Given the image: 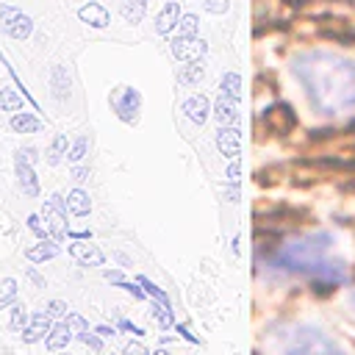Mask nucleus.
<instances>
[{
    "label": "nucleus",
    "instance_id": "nucleus-3",
    "mask_svg": "<svg viewBox=\"0 0 355 355\" xmlns=\"http://www.w3.org/2000/svg\"><path fill=\"white\" fill-rule=\"evenodd\" d=\"M283 355H341V349H338L327 336H322L319 330H313V327H300V330L288 338Z\"/></svg>",
    "mask_w": 355,
    "mask_h": 355
},
{
    "label": "nucleus",
    "instance_id": "nucleus-10",
    "mask_svg": "<svg viewBox=\"0 0 355 355\" xmlns=\"http://www.w3.org/2000/svg\"><path fill=\"white\" fill-rule=\"evenodd\" d=\"M122 94H125V100H122V103H116V108H119V116H122L125 122H130V119L136 116V114H130V108H133V111L139 108V94H136L133 89H125Z\"/></svg>",
    "mask_w": 355,
    "mask_h": 355
},
{
    "label": "nucleus",
    "instance_id": "nucleus-5",
    "mask_svg": "<svg viewBox=\"0 0 355 355\" xmlns=\"http://www.w3.org/2000/svg\"><path fill=\"white\" fill-rule=\"evenodd\" d=\"M50 327H53V324H50V313H47V311H39V313H33V316H31L28 327L22 330V338H25L28 344H36V341L47 338Z\"/></svg>",
    "mask_w": 355,
    "mask_h": 355
},
{
    "label": "nucleus",
    "instance_id": "nucleus-13",
    "mask_svg": "<svg viewBox=\"0 0 355 355\" xmlns=\"http://www.w3.org/2000/svg\"><path fill=\"white\" fill-rule=\"evenodd\" d=\"M17 297V280L14 277H3L0 280V305H11Z\"/></svg>",
    "mask_w": 355,
    "mask_h": 355
},
{
    "label": "nucleus",
    "instance_id": "nucleus-25",
    "mask_svg": "<svg viewBox=\"0 0 355 355\" xmlns=\"http://www.w3.org/2000/svg\"><path fill=\"white\" fill-rule=\"evenodd\" d=\"M97 333H100V336H114V327H105V324H103V327H97Z\"/></svg>",
    "mask_w": 355,
    "mask_h": 355
},
{
    "label": "nucleus",
    "instance_id": "nucleus-22",
    "mask_svg": "<svg viewBox=\"0 0 355 355\" xmlns=\"http://www.w3.org/2000/svg\"><path fill=\"white\" fill-rule=\"evenodd\" d=\"M61 150H64V139H58V141L53 144V155H50V161H58V158H61Z\"/></svg>",
    "mask_w": 355,
    "mask_h": 355
},
{
    "label": "nucleus",
    "instance_id": "nucleus-9",
    "mask_svg": "<svg viewBox=\"0 0 355 355\" xmlns=\"http://www.w3.org/2000/svg\"><path fill=\"white\" fill-rule=\"evenodd\" d=\"M61 250H58V244H50V241H44V244H36V247H31L25 255H28V261H33V263H42V261H50V258H55Z\"/></svg>",
    "mask_w": 355,
    "mask_h": 355
},
{
    "label": "nucleus",
    "instance_id": "nucleus-21",
    "mask_svg": "<svg viewBox=\"0 0 355 355\" xmlns=\"http://www.w3.org/2000/svg\"><path fill=\"white\" fill-rule=\"evenodd\" d=\"M122 355H150V352H147L141 344H133V341H130V344H125V352H122Z\"/></svg>",
    "mask_w": 355,
    "mask_h": 355
},
{
    "label": "nucleus",
    "instance_id": "nucleus-16",
    "mask_svg": "<svg viewBox=\"0 0 355 355\" xmlns=\"http://www.w3.org/2000/svg\"><path fill=\"white\" fill-rule=\"evenodd\" d=\"M153 316L158 319L161 327H172V313H169V305H166V302H158L155 311H153Z\"/></svg>",
    "mask_w": 355,
    "mask_h": 355
},
{
    "label": "nucleus",
    "instance_id": "nucleus-23",
    "mask_svg": "<svg viewBox=\"0 0 355 355\" xmlns=\"http://www.w3.org/2000/svg\"><path fill=\"white\" fill-rule=\"evenodd\" d=\"M83 150H86V141H78L75 144V150H72V158L78 161V158H83Z\"/></svg>",
    "mask_w": 355,
    "mask_h": 355
},
{
    "label": "nucleus",
    "instance_id": "nucleus-7",
    "mask_svg": "<svg viewBox=\"0 0 355 355\" xmlns=\"http://www.w3.org/2000/svg\"><path fill=\"white\" fill-rule=\"evenodd\" d=\"M61 197H53L50 205H44V222H47V230L55 236V239H64L67 236V225H64V214H61Z\"/></svg>",
    "mask_w": 355,
    "mask_h": 355
},
{
    "label": "nucleus",
    "instance_id": "nucleus-2",
    "mask_svg": "<svg viewBox=\"0 0 355 355\" xmlns=\"http://www.w3.org/2000/svg\"><path fill=\"white\" fill-rule=\"evenodd\" d=\"M330 236L327 233H316V236H305L297 241H286L283 247L275 250V255L269 258L272 266L283 269V272H300L313 277V286L319 291H327L338 283L347 280V266L344 261H330L324 252L330 247Z\"/></svg>",
    "mask_w": 355,
    "mask_h": 355
},
{
    "label": "nucleus",
    "instance_id": "nucleus-27",
    "mask_svg": "<svg viewBox=\"0 0 355 355\" xmlns=\"http://www.w3.org/2000/svg\"><path fill=\"white\" fill-rule=\"evenodd\" d=\"M61 355H69V352H61Z\"/></svg>",
    "mask_w": 355,
    "mask_h": 355
},
{
    "label": "nucleus",
    "instance_id": "nucleus-12",
    "mask_svg": "<svg viewBox=\"0 0 355 355\" xmlns=\"http://www.w3.org/2000/svg\"><path fill=\"white\" fill-rule=\"evenodd\" d=\"M28 322H31V316H28L25 305H14V308H11V316H8V324H11V330L22 333V330L28 327Z\"/></svg>",
    "mask_w": 355,
    "mask_h": 355
},
{
    "label": "nucleus",
    "instance_id": "nucleus-4",
    "mask_svg": "<svg viewBox=\"0 0 355 355\" xmlns=\"http://www.w3.org/2000/svg\"><path fill=\"white\" fill-rule=\"evenodd\" d=\"M69 255H72L80 266H103V261H105V255L100 252V247H97V244H86V241L69 244Z\"/></svg>",
    "mask_w": 355,
    "mask_h": 355
},
{
    "label": "nucleus",
    "instance_id": "nucleus-20",
    "mask_svg": "<svg viewBox=\"0 0 355 355\" xmlns=\"http://www.w3.org/2000/svg\"><path fill=\"white\" fill-rule=\"evenodd\" d=\"M78 338H80V341H83V344H89V347H92V349H94V352H100V349H103V341H100V338H97V336H92V333H89V330H86V333H83V336H78Z\"/></svg>",
    "mask_w": 355,
    "mask_h": 355
},
{
    "label": "nucleus",
    "instance_id": "nucleus-1",
    "mask_svg": "<svg viewBox=\"0 0 355 355\" xmlns=\"http://www.w3.org/2000/svg\"><path fill=\"white\" fill-rule=\"evenodd\" d=\"M294 75L302 80L308 100L322 114L355 108V61L330 50H308L291 58Z\"/></svg>",
    "mask_w": 355,
    "mask_h": 355
},
{
    "label": "nucleus",
    "instance_id": "nucleus-19",
    "mask_svg": "<svg viewBox=\"0 0 355 355\" xmlns=\"http://www.w3.org/2000/svg\"><path fill=\"white\" fill-rule=\"evenodd\" d=\"M47 313H50V316H64V313H67V305H64L61 300H50V302H47Z\"/></svg>",
    "mask_w": 355,
    "mask_h": 355
},
{
    "label": "nucleus",
    "instance_id": "nucleus-6",
    "mask_svg": "<svg viewBox=\"0 0 355 355\" xmlns=\"http://www.w3.org/2000/svg\"><path fill=\"white\" fill-rule=\"evenodd\" d=\"M263 122L269 130H288L294 125V114L288 105H272V108H266Z\"/></svg>",
    "mask_w": 355,
    "mask_h": 355
},
{
    "label": "nucleus",
    "instance_id": "nucleus-15",
    "mask_svg": "<svg viewBox=\"0 0 355 355\" xmlns=\"http://www.w3.org/2000/svg\"><path fill=\"white\" fill-rule=\"evenodd\" d=\"M67 327L72 330V336H83L89 330V324H86V319L80 313H67Z\"/></svg>",
    "mask_w": 355,
    "mask_h": 355
},
{
    "label": "nucleus",
    "instance_id": "nucleus-24",
    "mask_svg": "<svg viewBox=\"0 0 355 355\" xmlns=\"http://www.w3.org/2000/svg\"><path fill=\"white\" fill-rule=\"evenodd\" d=\"M105 277H108V280H111V283H125V280H122V275H119V272H105Z\"/></svg>",
    "mask_w": 355,
    "mask_h": 355
},
{
    "label": "nucleus",
    "instance_id": "nucleus-26",
    "mask_svg": "<svg viewBox=\"0 0 355 355\" xmlns=\"http://www.w3.org/2000/svg\"><path fill=\"white\" fill-rule=\"evenodd\" d=\"M155 355H169V352L166 349H155Z\"/></svg>",
    "mask_w": 355,
    "mask_h": 355
},
{
    "label": "nucleus",
    "instance_id": "nucleus-8",
    "mask_svg": "<svg viewBox=\"0 0 355 355\" xmlns=\"http://www.w3.org/2000/svg\"><path fill=\"white\" fill-rule=\"evenodd\" d=\"M69 338H72V330L67 327V322H61V324L50 327V333H47V349L50 352H61V349H67Z\"/></svg>",
    "mask_w": 355,
    "mask_h": 355
},
{
    "label": "nucleus",
    "instance_id": "nucleus-14",
    "mask_svg": "<svg viewBox=\"0 0 355 355\" xmlns=\"http://www.w3.org/2000/svg\"><path fill=\"white\" fill-rule=\"evenodd\" d=\"M69 211L78 214V216L89 214V197H86L83 191H72V194H69Z\"/></svg>",
    "mask_w": 355,
    "mask_h": 355
},
{
    "label": "nucleus",
    "instance_id": "nucleus-11",
    "mask_svg": "<svg viewBox=\"0 0 355 355\" xmlns=\"http://www.w3.org/2000/svg\"><path fill=\"white\" fill-rule=\"evenodd\" d=\"M17 175H19V183H22V189H25V194H36V191H39V183H36L33 172L22 164V158H19V164H17Z\"/></svg>",
    "mask_w": 355,
    "mask_h": 355
},
{
    "label": "nucleus",
    "instance_id": "nucleus-18",
    "mask_svg": "<svg viewBox=\"0 0 355 355\" xmlns=\"http://www.w3.org/2000/svg\"><path fill=\"white\" fill-rule=\"evenodd\" d=\"M28 225H31V230H33L39 239H44V236H47V225H42V222H39V216H28Z\"/></svg>",
    "mask_w": 355,
    "mask_h": 355
},
{
    "label": "nucleus",
    "instance_id": "nucleus-17",
    "mask_svg": "<svg viewBox=\"0 0 355 355\" xmlns=\"http://www.w3.org/2000/svg\"><path fill=\"white\" fill-rule=\"evenodd\" d=\"M14 128H17V130H36L39 122L31 119V116H17V119H14Z\"/></svg>",
    "mask_w": 355,
    "mask_h": 355
}]
</instances>
